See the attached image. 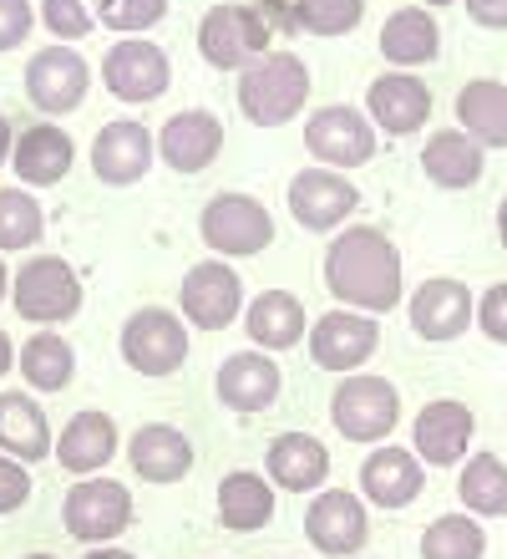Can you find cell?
Masks as SVG:
<instances>
[{"label":"cell","instance_id":"obj_1","mask_svg":"<svg viewBox=\"0 0 507 559\" xmlns=\"http://www.w3.org/2000/svg\"><path fill=\"white\" fill-rule=\"evenodd\" d=\"M325 285L340 300V310H361V316H386L401 306V250L396 239L376 224H350L330 239L325 250Z\"/></svg>","mask_w":507,"mask_h":559},{"label":"cell","instance_id":"obj_2","mask_svg":"<svg viewBox=\"0 0 507 559\" xmlns=\"http://www.w3.org/2000/svg\"><path fill=\"white\" fill-rule=\"evenodd\" d=\"M310 103V67L294 51H269L239 72V112L254 128H285Z\"/></svg>","mask_w":507,"mask_h":559},{"label":"cell","instance_id":"obj_3","mask_svg":"<svg viewBox=\"0 0 507 559\" xmlns=\"http://www.w3.org/2000/svg\"><path fill=\"white\" fill-rule=\"evenodd\" d=\"M198 51L214 72H244L259 57H269V15L259 5L218 0L198 21Z\"/></svg>","mask_w":507,"mask_h":559},{"label":"cell","instance_id":"obj_4","mask_svg":"<svg viewBox=\"0 0 507 559\" xmlns=\"http://www.w3.org/2000/svg\"><path fill=\"white\" fill-rule=\"evenodd\" d=\"M198 235L218 260H249L275 245V214L254 193H214L198 214Z\"/></svg>","mask_w":507,"mask_h":559},{"label":"cell","instance_id":"obj_5","mask_svg":"<svg viewBox=\"0 0 507 559\" xmlns=\"http://www.w3.org/2000/svg\"><path fill=\"white\" fill-rule=\"evenodd\" d=\"M11 306L31 325H61L82 310V275L61 254H31L26 265L11 275Z\"/></svg>","mask_w":507,"mask_h":559},{"label":"cell","instance_id":"obj_6","mask_svg":"<svg viewBox=\"0 0 507 559\" xmlns=\"http://www.w3.org/2000/svg\"><path fill=\"white\" fill-rule=\"evenodd\" d=\"M330 423L340 438L350 442H386L401 423V392L386 377H371V371H355V377H340L330 397Z\"/></svg>","mask_w":507,"mask_h":559},{"label":"cell","instance_id":"obj_7","mask_svg":"<svg viewBox=\"0 0 507 559\" xmlns=\"http://www.w3.org/2000/svg\"><path fill=\"white\" fill-rule=\"evenodd\" d=\"M304 147H310V158L319 168L346 174V168H365V163L376 158L381 138H376V122L365 118V107L325 103L304 118Z\"/></svg>","mask_w":507,"mask_h":559},{"label":"cell","instance_id":"obj_8","mask_svg":"<svg viewBox=\"0 0 507 559\" xmlns=\"http://www.w3.org/2000/svg\"><path fill=\"white\" fill-rule=\"evenodd\" d=\"M117 346H122V361L132 371H143V377H173L189 361V321L178 310L143 306L122 321Z\"/></svg>","mask_w":507,"mask_h":559},{"label":"cell","instance_id":"obj_9","mask_svg":"<svg viewBox=\"0 0 507 559\" xmlns=\"http://www.w3.org/2000/svg\"><path fill=\"white\" fill-rule=\"evenodd\" d=\"M87 87H92V67L87 57L76 51V46H41V51H31L26 61V97L36 112L46 118H67L76 107L87 103Z\"/></svg>","mask_w":507,"mask_h":559},{"label":"cell","instance_id":"obj_10","mask_svg":"<svg viewBox=\"0 0 507 559\" xmlns=\"http://www.w3.org/2000/svg\"><path fill=\"white\" fill-rule=\"evenodd\" d=\"M61 524L82 545H97V549L112 545L117 534H128V524H132V493L117 478H101V473L97 478H82L61 499Z\"/></svg>","mask_w":507,"mask_h":559},{"label":"cell","instance_id":"obj_11","mask_svg":"<svg viewBox=\"0 0 507 559\" xmlns=\"http://www.w3.org/2000/svg\"><path fill=\"white\" fill-rule=\"evenodd\" d=\"M244 275L224 260H198L178 285V316L193 331H224L233 316H244Z\"/></svg>","mask_w":507,"mask_h":559},{"label":"cell","instance_id":"obj_12","mask_svg":"<svg viewBox=\"0 0 507 559\" xmlns=\"http://www.w3.org/2000/svg\"><path fill=\"white\" fill-rule=\"evenodd\" d=\"M101 82H107V92H112L117 103H132V107L158 103L162 92H168V82H173V61L147 36H122L101 57Z\"/></svg>","mask_w":507,"mask_h":559},{"label":"cell","instance_id":"obj_13","mask_svg":"<svg viewBox=\"0 0 507 559\" xmlns=\"http://www.w3.org/2000/svg\"><path fill=\"white\" fill-rule=\"evenodd\" d=\"M304 539L330 559L361 555L371 539V514L355 488H319L315 503L304 509Z\"/></svg>","mask_w":507,"mask_h":559},{"label":"cell","instance_id":"obj_14","mask_svg":"<svg viewBox=\"0 0 507 559\" xmlns=\"http://www.w3.org/2000/svg\"><path fill=\"white\" fill-rule=\"evenodd\" d=\"M376 346H381V325H376V316H361V310H325L310 325V361L319 371L355 377L376 356Z\"/></svg>","mask_w":507,"mask_h":559},{"label":"cell","instance_id":"obj_15","mask_svg":"<svg viewBox=\"0 0 507 559\" xmlns=\"http://www.w3.org/2000/svg\"><path fill=\"white\" fill-rule=\"evenodd\" d=\"M355 204H361L355 183H350L346 174H335V168L310 163V168H300V174L290 178V214H294V224L310 229V235L340 229V224L355 214Z\"/></svg>","mask_w":507,"mask_h":559},{"label":"cell","instance_id":"obj_16","mask_svg":"<svg viewBox=\"0 0 507 559\" xmlns=\"http://www.w3.org/2000/svg\"><path fill=\"white\" fill-rule=\"evenodd\" d=\"M406 310H411V331L421 341H457L467 325L478 321V300L457 275L421 280L411 300H406Z\"/></svg>","mask_w":507,"mask_h":559},{"label":"cell","instance_id":"obj_17","mask_svg":"<svg viewBox=\"0 0 507 559\" xmlns=\"http://www.w3.org/2000/svg\"><path fill=\"white\" fill-rule=\"evenodd\" d=\"M153 153H158V138L147 133L137 118H112L101 122L97 138H92V174L107 183V189H128L153 168Z\"/></svg>","mask_w":507,"mask_h":559},{"label":"cell","instance_id":"obj_18","mask_svg":"<svg viewBox=\"0 0 507 559\" xmlns=\"http://www.w3.org/2000/svg\"><path fill=\"white\" fill-rule=\"evenodd\" d=\"M365 118L376 122V133L411 138L432 118V87L417 72H381L365 87Z\"/></svg>","mask_w":507,"mask_h":559},{"label":"cell","instance_id":"obj_19","mask_svg":"<svg viewBox=\"0 0 507 559\" xmlns=\"http://www.w3.org/2000/svg\"><path fill=\"white\" fill-rule=\"evenodd\" d=\"M472 407L457 397H436L426 402L411 423V453L432 468H451V463H467V448H472Z\"/></svg>","mask_w":507,"mask_h":559},{"label":"cell","instance_id":"obj_20","mask_svg":"<svg viewBox=\"0 0 507 559\" xmlns=\"http://www.w3.org/2000/svg\"><path fill=\"white\" fill-rule=\"evenodd\" d=\"M224 153V118L208 107H183L158 128V158L173 174H203Z\"/></svg>","mask_w":507,"mask_h":559},{"label":"cell","instance_id":"obj_21","mask_svg":"<svg viewBox=\"0 0 507 559\" xmlns=\"http://www.w3.org/2000/svg\"><path fill=\"white\" fill-rule=\"evenodd\" d=\"M218 402L229 407V413H264V407H275L279 392H285V377H279V361L264 352H233L218 361Z\"/></svg>","mask_w":507,"mask_h":559},{"label":"cell","instance_id":"obj_22","mask_svg":"<svg viewBox=\"0 0 507 559\" xmlns=\"http://www.w3.org/2000/svg\"><path fill=\"white\" fill-rule=\"evenodd\" d=\"M421 488H426V463L411 448L381 442L361 463V499L376 503V509H406V503L421 499Z\"/></svg>","mask_w":507,"mask_h":559},{"label":"cell","instance_id":"obj_23","mask_svg":"<svg viewBox=\"0 0 507 559\" xmlns=\"http://www.w3.org/2000/svg\"><path fill=\"white\" fill-rule=\"evenodd\" d=\"M264 473L285 493H315L330 478V448L315 432H279L264 453Z\"/></svg>","mask_w":507,"mask_h":559},{"label":"cell","instance_id":"obj_24","mask_svg":"<svg viewBox=\"0 0 507 559\" xmlns=\"http://www.w3.org/2000/svg\"><path fill=\"white\" fill-rule=\"evenodd\" d=\"M0 453L15 457V463H41V457L57 453V432H51V417L31 392H0Z\"/></svg>","mask_w":507,"mask_h":559},{"label":"cell","instance_id":"obj_25","mask_svg":"<svg viewBox=\"0 0 507 559\" xmlns=\"http://www.w3.org/2000/svg\"><path fill=\"white\" fill-rule=\"evenodd\" d=\"M117 453V423L107 413H97V407H87V413H76L72 423L57 432V463L72 478H97L107 463H112Z\"/></svg>","mask_w":507,"mask_h":559},{"label":"cell","instance_id":"obj_26","mask_svg":"<svg viewBox=\"0 0 507 559\" xmlns=\"http://www.w3.org/2000/svg\"><path fill=\"white\" fill-rule=\"evenodd\" d=\"M128 463L147 484H178V478H189V468H193V442H189V432L173 423H147L132 432Z\"/></svg>","mask_w":507,"mask_h":559},{"label":"cell","instance_id":"obj_27","mask_svg":"<svg viewBox=\"0 0 507 559\" xmlns=\"http://www.w3.org/2000/svg\"><path fill=\"white\" fill-rule=\"evenodd\" d=\"M244 331H249V341H254L264 356H279V352H290V346H300V341L310 336V321H304L300 295L259 290L244 306Z\"/></svg>","mask_w":507,"mask_h":559},{"label":"cell","instance_id":"obj_28","mask_svg":"<svg viewBox=\"0 0 507 559\" xmlns=\"http://www.w3.org/2000/svg\"><path fill=\"white\" fill-rule=\"evenodd\" d=\"M72 163H76V143L61 133L57 122L26 128V133L15 138V147H11L15 178L31 183V189H51V183H61V178L72 174Z\"/></svg>","mask_w":507,"mask_h":559},{"label":"cell","instance_id":"obj_29","mask_svg":"<svg viewBox=\"0 0 507 559\" xmlns=\"http://www.w3.org/2000/svg\"><path fill=\"white\" fill-rule=\"evenodd\" d=\"M442 51V26L426 5H401L381 26V57L391 61V72H417Z\"/></svg>","mask_w":507,"mask_h":559},{"label":"cell","instance_id":"obj_30","mask_svg":"<svg viewBox=\"0 0 507 559\" xmlns=\"http://www.w3.org/2000/svg\"><path fill=\"white\" fill-rule=\"evenodd\" d=\"M487 168V147L472 143L462 128H436L421 143V174L432 178L436 189H472Z\"/></svg>","mask_w":507,"mask_h":559},{"label":"cell","instance_id":"obj_31","mask_svg":"<svg viewBox=\"0 0 507 559\" xmlns=\"http://www.w3.org/2000/svg\"><path fill=\"white\" fill-rule=\"evenodd\" d=\"M275 519V484L264 473L233 468L218 484V524L233 534H259Z\"/></svg>","mask_w":507,"mask_h":559},{"label":"cell","instance_id":"obj_32","mask_svg":"<svg viewBox=\"0 0 507 559\" xmlns=\"http://www.w3.org/2000/svg\"><path fill=\"white\" fill-rule=\"evenodd\" d=\"M457 128L482 147H507V82L472 76L457 92Z\"/></svg>","mask_w":507,"mask_h":559},{"label":"cell","instance_id":"obj_33","mask_svg":"<svg viewBox=\"0 0 507 559\" xmlns=\"http://www.w3.org/2000/svg\"><path fill=\"white\" fill-rule=\"evenodd\" d=\"M15 367H21L31 392H61V386H72V377H76V352H72V341H61L57 331H36V336L21 346Z\"/></svg>","mask_w":507,"mask_h":559},{"label":"cell","instance_id":"obj_34","mask_svg":"<svg viewBox=\"0 0 507 559\" xmlns=\"http://www.w3.org/2000/svg\"><path fill=\"white\" fill-rule=\"evenodd\" d=\"M457 499L472 519H503L507 514V463L497 453H472L457 478Z\"/></svg>","mask_w":507,"mask_h":559},{"label":"cell","instance_id":"obj_35","mask_svg":"<svg viewBox=\"0 0 507 559\" xmlns=\"http://www.w3.org/2000/svg\"><path fill=\"white\" fill-rule=\"evenodd\" d=\"M46 235V209L31 189H0V254L36 250Z\"/></svg>","mask_w":507,"mask_h":559},{"label":"cell","instance_id":"obj_36","mask_svg":"<svg viewBox=\"0 0 507 559\" xmlns=\"http://www.w3.org/2000/svg\"><path fill=\"white\" fill-rule=\"evenodd\" d=\"M487 555V534L472 514H442L421 534V559H482Z\"/></svg>","mask_w":507,"mask_h":559},{"label":"cell","instance_id":"obj_37","mask_svg":"<svg viewBox=\"0 0 507 559\" xmlns=\"http://www.w3.org/2000/svg\"><path fill=\"white\" fill-rule=\"evenodd\" d=\"M290 15H294V31H310V36H346V31L361 26L365 0H294Z\"/></svg>","mask_w":507,"mask_h":559},{"label":"cell","instance_id":"obj_38","mask_svg":"<svg viewBox=\"0 0 507 559\" xmlns=\"http://www.w3.org/2000/svg\"><path fill=\"white\" fill-rule=\"evenodd\" d=\"M92 15H97V26L117 31V36H143L168 15V0H97Z\"/></svg>","mask_w":507,"mask_h":559},{"label":"cell","instance_id":"obj_39","mask_svg":"<svg viewBox=\"0 0 507 559\" xmlns=\"http://www.w3.org/2000/svg\"><path fill=\"white\" fill-rule=\"evenodd\" d=\"M36 21H41L61 46L87 41L92 31H97V15H92L87 0H41V5H36Z\"/></svg>","mask_w":507,"mask_h":559},{"label":"cell","instance_id":"obj_40","mask_svg":"<svg viewBox=\"0 0 507 559\" xmlns=\"http://www.w3.org/2000/svg\"><path fill=\"white\" fill-rule=\"evenodd\" d=\"M478 325L487 341H503L507 346V280H497V285H487L478 300Z\"/></svg>","mask_w":507,"mask_h":559},{"label":"cell","instance_id":"obj_41","mask_svg":"<svg viewBox=\"0 0 507 559\" xmlns=\"http://www.w3.org/2000/svg\"><path fill=\"white\" fill-rule=\"evenodd\" d=\"M31 26H36L31 0H0V51H15L31 36Z\"/></svg>","mask_w":507,"mask_h":559},{"label":"cell","instance_id":"obj_42","mask_svg":"<svg viewBox=\"0 0 507 559\" xmlns=\"http://www.w3.org/2000/svg\"><path fill=\"white\" fill-rule=\"evenodd\" d=\"M31 499V468L0 453V514H15Z\"/></svg>","mask_w":507,"mask_h":559},{"label":"cell","instance_id":"obj_43","mask_svg":"<svg viewBox=\"0 0 507 559\" xmlns=\"http://www.w3.org/2000/svg\"><path fill=\"white\" fill-rule=\"evenodd\" d=\"M467 15L487 31H507V0H462Z\"/></svg>","mask_w":507,"mask_h":559},{"label":"cell","instance_id":"obj_44","mask_svg":"<svg viewBox=\"0 0 507 559\" xmlns=\"http://www.w3.org/2000/svg\"><path fill=\"white\" fill-rule=\"evenodd\" d=\"M11 147H15V133H11V118L0 112V168L11 163Z\"/></svg>","mask_w":507,"mask_h":559},{"label":"cell","instance_id":"obj_45","mask_svg":"<svg viewBox=\"0 0 507 559\" xmlns=\"http://www.w3.org/2000/svg\"><path fill=\"white\" fill-rule=\"evenodd\" d=\"M15 356H21V352H15V341H11V336H5V331H0V377H11V367H15Z\"/></svg>","mask_w":507,"mask_h":559},{"label":"cell","instance_id":"obj_46","mask_svg":"<svg viewBox=\"0 0 507 559\" xmlns=\"http://www.w3.org/2000/svg\"><path fill=\"white\" fill-rule=\"evenodd\" d=\"M82 559H137V555H128V549H112V545H107V549H87Z\"/></svg>","mask_w":507,"mask_h":559},{"label":"cell","instance_id":"obj_47","mask_svg":"<svg viewBox=\"0 0 507 559\" xmlns=\"http://www.w3.org/2000/svg\"><path fill=\"white\" fill-rule=\"evenodd\" d=\"M497 239H503V250H507V193H503V204H497Z\"/></svg>","mask_w":507,"mask_h":559},{"label":"cell","instance_id":"obj_48","mask_svg":"<svg viewBox=\"0 0 507 559\" xmlns=\"http://www.w3.org/2000/svg\"><path fill=\"white\" fill-rule=\"evenodd\" d=\"M11 295V270H5V260H0V300Z\"/></svg>","mask_w":507,"mask_h":559},{"label":"cell","instance_id":"obj_49","mask_svg":"<svg viewBox=\"0 0 507 559\" xmlns=\"http://www.w3.org/2000/svg\"><path fill=\"white\" fill-rule=\"evenodd\" d=\"M432 5H451V0H426V11H432Z\"/></svg>","mask_w":507,"mask_h":559},{"label":"cell","instance_id":"obj_50","mask_svg":"<svg viewBox=\"0 0 507 559\" xmlns=\"http://www.w3.org/2000/svg\"><path fill=\"white\" fill-rule=\"evenodd\" d=\"M26 559H57V555H26Z\"/></svg>","mask_w":507,"mask_h":559}]
</instances>
